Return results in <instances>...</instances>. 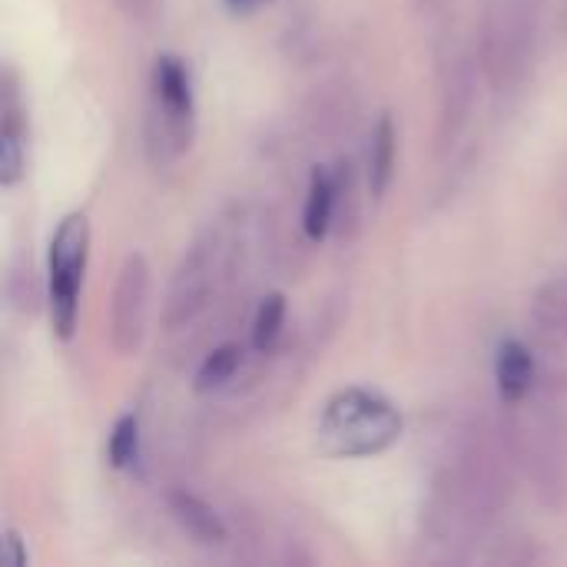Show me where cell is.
I'll use <instances>...</instances> for the list:
<instances>
[{"label": "cell", "instance_id": "cell-9", "mask_svg": "<svg viewBox=\"0 0 567 567\" xmlns=\"http://www.w3.org/2000/svg\"><path fill=\"white\" fill-rule=\"evenodd\" d=\"M169 508H173V518L179 522V528H183L196 545L213 548V545H223V542H226V525H223V518H219L203 498H196V495H189V492H176V495L169 498Z\"/></svg>", "mask_w": 567, "mask_h": 567}, {"label": "cell", "instance_id": "cell-12", "mask_svg": "<svg viewBox=\"0 0 567 567\" xmlns=\"http://www.w3.org/2000/svg\"><path fill=\"white\" fill-rule=\"evenodd\" d=\"M395 176V123L392 116H379L372 130V146H369V193L382 199L392 186Z\"/></svg>", "mask_w": 567, "mask_h": 567}, {"label": "cell", "instance_id": "cell-17", "mask_svg": "<svg viewBox=\"0 0 567 567\" xmlns=\"http://www.w3.org/2000/svg\"><path fill=\"white\" fill-rule=\"evenodd\" d=\"M3 548H7V561L13 567H23L27 565V551H23V538L13 532V528H7L3 532Z\"/></svg>", "mask_w": 567, "mask_h": 567}, {"label": "cell", "instance_id": "cell-5", "mask_svg": "<svg viewBox=\"0 0 567 567\" xmlns=\"http://www.w3.org/2000/svg\"><path fill=\"white\" fill-rule=\"evenodd\" d=\"M535 43V13L525 0H505L485 30V66L495 83L515 80Z\"/></svg>", "mask_w": 567, "mask_h": 567}, {"label": "cell", "instance_id": "cell-11", "mask_svg": "<svg viewBox=\"0 0 567 567\" xmlns=\"http://www.w3.org/2000/svg\"><path fill=\"white\" fill-rule=\"evenodd\" d=\"M23 143H27V130L20 120V110L13 103V96L7 93L3 100V123H0V183L13 186L23 176Z\"/></svg>", "mask_w": 567, "mask_h": 567}, {"label": "cell", "instance_id": "cell-3", "mask_svg": "<svg viewBox=\"0 0 567 567\" xmlns=\"http://www.w3.org/2000/svg\"><path fill=\"white\" fill-rule=\"evenodd\" d=\"M515 449L542 498L558 502L567 492V419L555 405H538L515 429Z\"/></svg>", "mask_w": 567, "mask_h": 567}, {"label": "cell", "instance_id": "cell-6", "mask_svg": "<svg viewBox=\"0 0 567 567\" xmlns=\"http://www.w3.org/2000/svg\"><path fill=\"white\" fill-rule=\"evenodd\" d=\"M153 93H156V110L163 120L159 143H169L179 153L183 146H189V133H193V90H189V73L183 60L176 56L156 60Z\"/></svg>", "mask_w": 567, "mask_h": 567}, {"label": "cell", "instance_id": "cell-8", "mask_svg": "<svg viewBox=\"0 0 567 567\" xmlns=\"http://www.w3.org/2000/svg\"><path fill=\"white\" fill-rule=\"evenodd\" d=\"M495 382H498V395L508 405H522L532 395V389H535V355L528 352L525 342H518V339L502 342L498 359H495Z\"/></svg>", "mask_w": 567, "mask_h": 567}, {"label": "cell", "instance_id": "cell-14", "mask_svg": "<svg viewBox=\"0 0 567 567\" xmlns=\"http://www.w3.org/2000/svg\"><path fill=\"white\" fill-rule=\"evenodd\" d=\"M282 322H286V299L279 292H269L259 309H256V319H252V349L256 352H269L282 332Z\"/></svg>", "mask_w": 567, "mask_h": 567}, {"label": "cell", "instance_id": "cell-4", "mask_svg": "<svg viewBox=\"0 0 567 567\" xmlns=\"http://www.w3.org/2000/svg\"><path fill=\"white\" fill-rule=\"evenodd\" d=\"M150 262L130 252L120 266L113 302H110V342L120 355H136L146 336L150 316Z\"/></svg>", "mask_w": 567, "mask_h": 567}, {"label": "cell", "instance_id": "cell-18", "mask_svg": "<svg viewBox=\"0 0 567 567\" xmlns=\"http://www.w3.org/2000/svg\"><path fill=\"white\" fill-rule=\"evenodd\" d=\"M120 3H123V10H126L130 17H150V13L156 10L159 0H120Z\"/></svg>", "mask_w": 567, "mask_h": 567}, {"label": "cell", "instance_id": "cell-15", "mask_svg": "<svg viewBox=\"0 0 567 567\" xmlns=\"http://www.w3.org/2000/svg\"><path fill=\"white\" fill-rule=\"evenodd\" d=\"M535 316L548 332H555L558 339L567 342V279H555V282L542 286V292L535 299Z\"/></svg>", "mask_w": 567, "mask_h": 567}, {"label": "cell", "instance_id": "cell-1", "mask_svg": "<svg viewBox=\"0 0 567 567\" xmlns=\"http://www.w3.org/2000/svg\"><path fill=\"white\" fill-rule=\"evenodd\" d=\"M402 412L365 389H346L329 399L319 422V449L332 458H365L395 445Z\"/></svg>", "mask_w": 567, "mask_h": 567}, {"label": "cell", "instance_id": "cell-2", "mask_svg": "<svg viewBox=\"0 0 567 567\" xmlns=\"http://www.w3.org/2000/svg\"><path fill=\"white\" fill-rule=\"evenodd\" d=\"M90 252V223L83 213H70L50 243V319L60 339H73L80 289Z\"/></svg>", "mask_w": 567, "mask_h": 567}, {"label": "cell", "instance_id": "cell-13", "mask_svg": "<svg viewBox=\"0 0 567 567\" xmlns=\"http://www.w3.org/2000/svg\"><path fill=\"white\" fill-rule=\"evenodd\" d=\"M239 365H243V349L236 342H226V346L213 349L203 359L199 372H196V392H216V389H223L239 372Z\"/></svg>", "mask_w": 567, "mask_h": 567}, {"label": "cell", "instance_id": "cell-7", "mask_svg": "<svg viewBox=\"0 0 567 567\" xmlns=\"http://www.w3.org/2000/svg\"><path fill=\"white\" fill-rule=\"evenodd\" d=\"M209 289H213V246L196 243L173 272L169 296H166V316H163L166 326L169 329L189 326L206 309Z\"/></svg>", "mask_w": 567, "mask_h": 567}, {"label": "cell", "instance_id": "cell-16", "mask_svg": "<svg viewBox=\"0 0 567 567\" xmlns=\"http://www.w3.org/2000/svg\"><path fill=\"white\" fill-rule=\"evenodd\" d=\"M106 452H110L113 468H133L136 465V458H140V422H136V415L116 419Z\"/></svg>", "mask_w": 567, "mask_h": 567}, {"label": "cell", "instance_id": "cell-10", "mask_svg": "<svg viewBox=\"0 0 567 567\" xmlns=\"http://www.w3.org/2000/svg\"><path fill=\"white\" fill-rule=\"evenodd\" d=\"M336 199H339V179L326 166H316L309 176V196H306V209H302V229L309 239H322L329 233Z\"/></svg>", "mask_w": 567, "mask_h": 567}]
</instances>
